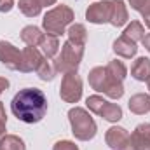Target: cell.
<instances>
[{"label":"cell","instance_id":"obj_30","mask_svg":"<svg viewBox=\"0 0 150 150\" xmlns=\"http://www.w3.org/2000/svg\"><path fill=\"white\" fill-rule=\"evenodd\" d=\"M7 87H9V80H7L5 77H0V94H2Z\"/></svg>","mask_w":150,"mask_h":150},{"label":"cell","instance_id":"obj_31","mask_svg":"<svg viewBox=\"0 0 150 150\" xmlns=\"http://www.w3.org/2000/svg\"><path fill=\"white\" fill-rule=\"evenodd\" d=\"M37 2L42 5V7H47V5H54L58 0H37Z\"/></svg>","mask_w":150,"mask_h":150},{"label":"cell","instance_id":"obj_25","mask_svg":"<svg viewBox=\"0 0 150 150\" xmlns=\"http://www.w3.org/2000/svg\"><path fill=\"white\" fill-rule=\"evenodd\" d=\"M35 72H37V75L40 77V80L49 82V80H52V77H54V67H51L49 61H47V58H44L42 63L38 65V68Z\"/></svg>","mask_w":150,"mask_h":150},{"label":"cell","instance_id":"obj_10","mask_svg":"<svg viewBox=\"0 0 150 150\" xmlns=\"http://www.w3.org/2000/svg\"><path fill=\"white\" fill-rule=\"evenodd\" d=\"M129 150H150V124H140L129 136Z\"/></svg>","mask_w":150,"mask_h":150},{"label":"cell","instance_id":"obj_22","mask_svg":"<svg viewBox=\"0 0 150 150\" xmlns=\"http://www.w3.org/2000/svg\"><path fill=\"white\" fill-rule=\"evenodd\" d=\"M122 35L131 38L133 42H140V40H143V37H145V28H143V25L140 21H131V25H127V28L124 30Z\"/></svg>","mask_w":150,"mask_h":150},{"label":"cell","instance_id":"obj_33","mask_svg":"<svg viewBox=\"0 0 150 150\" xmlns=\"http://www.w3.org/2000/svg\"><path fill=\"white\" fill-rule=\"evenodd\" d=\"M142 42H143V45H145V49H147V51L150 52V33H149V35H145Z\"/></svg>","mask_w":150,"mask_h":150},{"label":"cell","instance_id":"obj_29","mask_svg":"<svg viewBox=\"0 0 150 150\" xmlns=\"http://www.w3.org/2000/svg\"><path fill=\"white\" fill-rule=\"evenodd\" d=\"M127 2H129L131 9H134V11H140V9H142V5L145 4V0H127Z\"/></svg>","mask_w":150,"mask_h":150},{"label":"cell","instance_id":"obj_3","mask_svg":"<svg viewBox=\"0 0 150 150\" xmlns=\"http://www.w3.org/2000/svg\"><path fill=\"white\" fill-rule=\"evenodd\" d=\"M74 18H75L74 11L68 5L61 4V5H56L54 9L45 12V16L42 19V28L45 30L47 35L59 37L67 32V26L72 25Z\"/></svg>","mask_w":150,"mask_h":150},{"label":"cell","instance_id":"obj_15","mask_svg":"<svg viewBox=\"0 0 150 150\" xmlns=\"http://www.w3.org/2000/svg\"><path fill=\"white\" fill-rule=\"evenodd\" d=\"M44 37H45V33H42V30L37 28V26H33V25L25 26V28L21 30V40H23L26 45H30V47H38V45L42 44Z\"/></svg>","mask_w":150,"mask_h":150},{"label":"cell","instance_id":"obj_28","mask_svg":"<svg viewBox=\"0 0 150 150\" xmlns=\"http://www.w3.org/2000/svg\"><path fill=\"white\" fill-rule=\"evenodd\" d=\"M14 7V0H0V12H11Z\"/></svg>","mask_w":150,"mask_h":150},{"label":"cell","instance_id":"obj_11","mask_svg":"<svg viewBox=\"0 0 150 150\" xmlns=\"http://www.w3.org/2000/svg\"><path fill=\"white\" fill-rule=\"evenodd\" d=\"M42 59H44V56L37 47H30V45L25 47L21 51V68H19V72L30 74V72L37 70L38 65L42 63Z\"/></svg>","mask_w":150,"mask_h":150},{"label":"cell","instance_id":"obj_4","mask_svg":"<svg viewBox=\"0 0 150 150\" xmlns=\"http://www.w3.org/2000/svg\"><path fill=\"white\" fill-rule=\"evenodd\" d=\"M68 120H70V126H72V133H74V136L77 140L89 142L96 136V131H98L96 122L86 108H80V107L70 108Z\"/></svg>","mask_w":150,"mask_h":150},{"label":"cell","instance_id":"obj_5","mask_svg":"<svg viewBox=\"0 0 150 150\" xmlns=\"http://www.w3.org/2000/svg\"><path fill=\"white\" fill-rule=\"evenodd\" d=\"M82 56H84V47L75 45L74 42L67 40L61 47V52L54 58V72L63 75L77 72V68L82 61Z\"/></svg>","mask_w":150,"mask_h":150},{"label":"cell","instance_id":"obj_23","mask_svg":"<svg viewBox=\"0 0 150 150\" xmlns=\"http://www.w3.org/2000/svg\"><path fill=\"white\" fill-rule=\"evenodd\" d=\"M107 70H108V74L112 75L113 79H117L119 82H122V80L126 79V75H127V68H126V65H124L122 61H119V59L110 61V63L107 65Z\"/></svg>","mask_w":150,"mask_h":150},{"label":"cell","instance_id":"obj_20","mask_svg":"<svg viewBox=\"0 0 150 150\" xmlns=\"http://www.w3.org/2000/svg\"><path fill=\"white\" fill-rule=\"evenodd\" d=\"M100 117H103V119L108 120V122H117V120L122 119V108H120L117 103H110V101H107V105L103 107V110H101V113H100Z\"/></svg>","mask_w":150,"mask_h":150},{"label":"cell","instance_id":"obj_1","mask_svg":"<svg viewBox=\"0 0 150 150\" xmlns=\"http://www.w3.org/2000/svg\"><path fill=\"white\" fill-rule=\"evenodd\" d=\"M14 117L25 124H37L47 112V98L37 87H25L11 101Z\"/></svg>","mask_w":150,"mask_h":150},{"label":"cell","instance_id":"obj_6","mask_svg":"<svg viewBox=\"0 0 150 150\" xmlns=\"http://www.w3.org/2000/svg\"><path fill=\"white\" fill-rule=\"evenodd\" d=\"M59 96L65 103H77L82 98V79L77 75V72L63 75L59 86Z\"/></svg>","mask_w":150,"mask_h":150},{"label":"cell","instance_id":"obj_16","mask_svg":"<svg viewBox=\"0 0 150 150\" xmlns=\"http://www.w3.org/2000/svg\"><path fill=\"white\" fill-rule=\"evenodd\" d=\"M131 75H133V79H136L140 82L149 80L150 79V59L149 58H145V56L138 58L133 63V67H131Z\"/></svg>","mask_w":150,"mask_h":150},{"label":"cell","instance_id":"obj_27","mask_svg":"<svg viewBox=\"0 0 150 150\" xmlns=\"http://www.w3.org/2000/svg\"><path fill=\"white\" fill-rule=\"evenodd\" d=\"M142 16H143V21H145V26L150 28V0H145V4L142 5V9L138 11Z\"/></svg>","mask_w":150,"mask_h":150},{"label":"cell","instance_id":"obj_19","mask_svg":"<svg viewBox=\"0 0 150 150\" xmlns=\"http://www.w3.org/2000/svg\"><path fill=\"white\" fill-rule=\"evenodd\" d=\"M0 150H26L25 142L16 134H5L0 140Z\"/></svg>","mask_w":150,"mask_h":150},{"label":"cell","instance_id":"obj_26","mask_svg":"<svg viewBox=\"0 0 150 150\" xmlns=\"http://www.w3.org/2000/svg\"><path fill=\"white\" fill-rule=\"evenodd\" d=\"M52 150H79V147L75 145L74 142H70V140H61V142H58Z\"/></svg>","mask_w":150,"mask_h":150},{"label":"cell","instance_id":"obj_2","mask_svg":"<svg viewBox=\"0 0 150 150\" xmlns=\"http://www.w3.org/2000/svg\"><path fill=\"white\" fill-rule=\"evenodd\" d=\"M87 80H89V86H91L94 91L103 93V94H107V96L112 98V100H119V98H122V94H124V86H122V82H119L117 79H113L112 75L108 74L107 67H96V68H93V70L89 72Z\"/></svg>","mask_w":150,"mask_h":150},{"label":"cell","instance_id":"obj_18","mask_svg":"<svg viewBox=\"0 0 150 150\" xmlns=\"http://www.w3.org/2000/svg\"><path fill=\"white\" fill-rule=\"evenodd\" d=\"M38 47L42 49V54H44L47 59H51V58H56V56H58L59 40H58V37H54V35H47V33H45V37H44L42 44H40Z\"/></svg>","mask_w":150,"mask_h":150},{"label":"cell","instance_id":"obj_21","mask_svg":"<svg viewBox=\"0 0 150 150\" xmlns=\"http://www.w3.org/2000/svg\"><path fill=\"white\" fill-rule=\"evenodd\" d=\"M18 7H19V11H21L25 16H28V18H35V16H38V14L42 12V5L38 4L37 0H19Z\"/></svg>","mask_w":150,"mask_h":150},{"label":"cell","instance_id":"obj_17","mask_svg":"<svg viewBox=\"0 0 150 150\" xmlns=\"http://www.w3.org/2000/svg\"><path fill=\"white\" fill-rule=\"evenodd\" d=\"M67 35H68V40L74 42L75 45H86L87 42V30L84 25L80 23H75V25H70L68 30H67Z\"/></svg>","mask_w":150,"mask_h":150},{"label":"cell","instance_id":"obj_32","mask_svg":"<svg viewBox=\"0 0 150 150\" xmlns=\"http://www.w3.org/2000/svg\"><path fill=\"white\" fill-rule=\"evenodd\" d=\"M5 124H7V120H0V140L5 136Z\"/></svg>","mask_w":150,"mask_h":150},{"label":"cell","instance_id":"obj_34","mask_svg":"<svg viewBox=\"0 0 150 150\" xmlns=\"http://www.w3.org/2000/svg\"><path fill=\"white\" fill-rule=\"evenodd\" d=\"M0 120H7V115H5V108H4V103L0 101Z\"/></svg>","mask_w":150,"mask_h":150},{"label":"cell","instance_id":"obj_13","mask_svg":"<svg viewBox=\"0 0 150 150\" xmlns=\"http://www.w3.org/2000/svg\"><path fill=\"white\" fill-rule=\"evenodd\" d=\"M129 16H127V7L124 4V0H112V12H110V25L119 28L124 26L127 23Z\"/></svg>","mask_w":150,"mask_h":150},{"label":"cell","instance_id":"obj_14","mask_svg":"<svg viewBox=\"0 0 150 150\" xmlns=\"http://www.w3.org/2000/svg\"><path fill=\"white\" fill-rule=\"evenodd\" d=\"M129 110L136 115H143V113L150 112V94L145 93H138L134 96L129 98V103H127Z\"/></svg>","mask_w":150,"mask_h":150},{"label":"cell","instance_id":"obj_12","mask_svg":"<svg viewBox=\"0 0 150 150\" xmlns=\"http://www.w3.org/2000/svg\"><path fill=\"white\" fill-rule=\"evenodd\" d=\"M113 52L120 58H126V59H131L136 56L138 52V47H136V42H133L131 38H127L126 35H120L113 42Z\"/></svg>","mask_w":150,"mask_h":150},{"label":"cell","instance_id":"obj_9","mask_svg":"<svg viewBox=\"0 0 150 150\" xmlns=\"http://www.w3.org/2000/svg\"><path fill=\"white\" fill-rule=\"evenodd\" d=\"M129 133L124 129V127H119V126H113L107 131L105 134V142L107 145L113 150H127L129 149Z\"/></svg>","mask_w":150,"mask_h":150},{"label":"cell","instance_id":"obj_24","mask_svg":"<svg viewBox=\"0 0 150 150\" xmlns=\"http://www.w3.org/2000/svg\"><path fill=\"white\" fill-rule=\"evenodd\" d=\"M86 105H87L89 112L100 115L101 110H103V107L107 105V100H105L103 96H100V94H93V96H89V98L86 100Z\"/></svg>","mask_w":150,"mask_h":150},{"label":"cell","instance_id":"obj_36","mask_svg":"<svg viewBox=\"0 0 150 150\" xmlns=\"http://www.w3.org/2000/svg\"><path fill=\"white\" fill-rule=\"evenodd\" d=\"M127 150H129V149H127Z\"/></svg>","mask_w":150,"mask_h":150},{"label":"cell","instance_id":"obj_7","mask_svg":"<svg viewBox=\"0 0 150 150\" xmlns=\"http://www.w3.org/2000/svg\"><path fill=\"white\" fill-rule=\"evenodd\" d=\"M110 12H112V0L94 2L87 7L86 19L93 25H103V23L110 21Z\"/></svg>","mask_w":150,"mask_h":150},{"label":"cell","instance_id":"obj_8","mask_svg":"<svg viewBox=\"0 0 150 150\" xmlns=\"http://www.w3.org/2000/svg\"><path fill=\"white\" fill-rule=\"evenodd\" d=\"M0 63H4L9 70L19 72L21 68V51L14 47L11 42L0 40Z\"/></svg>","mask_w":150,"mask_h":150},{"label":"cell","instance_id":"obj_35","mask_svg":"<svg viewBox=\"0 0 150 150\" xmlns=\"http://www.w3.org/2000/svg\"><path fill=\"white\" fill-rule=\"evenodd\" d=\"M147 86H149V91H150V79L147 80Z\"/></svg>","mask_w":150,"mask_h":150}]
</instances>
